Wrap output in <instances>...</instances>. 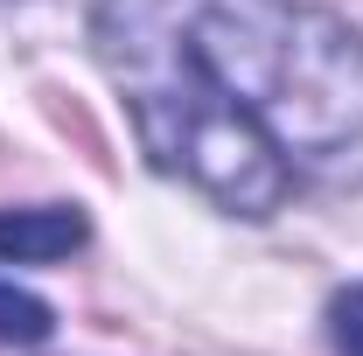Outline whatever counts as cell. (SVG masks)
<instances>
[{
  "mask_svg": "<svg viewBox=\"0 0 363 356\" xmlns=\"http://www.w3.org/2000/svg\"><path fill=\"white\" fill-rule=\"evenodd\" d=\"M98 56L154 168L272 217L294 161L363 140V35L315 0H105Z\"/></svg>",
  "mask_w": 363,
  "mask_h": 356,
  "instance_id": "cell-1",
  "label": "cell"
},
{
  "mask_svg": "<svg viewBox=\"0 0 363 356\" xmlns=\"http://www.w3.org/2000/svg\"><path fill=\"white\" fill-rule=\"evenodd\" d=\"M84 245V217L77 210H14V217H0V259H14V266H56V259H70Z\"/></svg>",
  "mask_w": 363,
  "mask_h": 356,
  "instance_id": "cell-2",
  "label": "cell"
},
{
  "mask_svg": "<svg viewBox=\"0 0 363 356\" xmlns=\"http://www.w3.org/2000/svg\"><path fill=\"white\" fill-rule=\"evenodd\" d=\"M49 328V308L35 301V294H14L7 279H0V343H14V350H28V343H43Z\"/></svg>",
  "mask_w": 363,
  "mask_h": 356,
  "instance_id": "cell-3",
  "label": "cell"
},
{
  "mask_svg": "<svg viewBox=\"0 0 363 356\" xmlns=\"http://www.w3.org/2000/svg\"><path fill=\"white\" fill-rule=\"evenodd\" d=\"M328 328H335V350H342V356H363V287H350V294L335 301Z\"/></svg>",
  "mask_w": 363,
  "mask_h": 356,
  "instance_id": "cell-4",
  "label": "cell"
}]
</instances>
